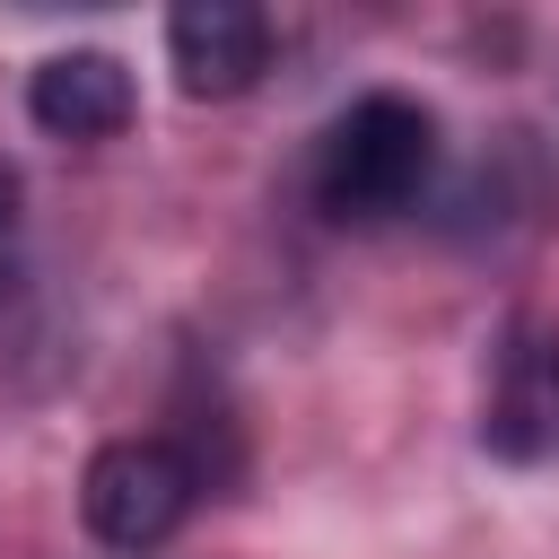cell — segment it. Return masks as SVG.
<instances>
[{
  "label": "cell",
  "instance_id": "cell-6",
  "mask_svg": "<svg viewBox=\"0 0 559 559\" xmlns=\"http://www.w3.org/2000/svg\"><path fill=\"white\" fill-rule=\"evenodd\" d=\"M17 245H26V183L17 166H0V288L17 280Z\"/></svg>",
  "mask_w": 559,
  "mask_h": 559
},
{
  "label": "cell",
  "instance_id": "cell-4",
  "mask_svg": "<svg viewBox=\"0 0 559 559\" xmlns=\"http://www.w3.org/2000/svg\"><path fill=\"white\" fill-rule=\"evenodd\" d=\"M26 114H35V131H52V140H114V131H131L140 87H131L122 52L70 44V52L35 61V79H26Z\"/></svg>",
  "mask_w": 559,
  "mask_h": 559
},
{
  "label": "cell",
  "instance_id": "cell-2",
  "mask_svg": "<svg viewBox=\"0 0 559 559\" xmlns=\"http://www.w3.org/2000/svg\"><path fill=\"white\" fill-rule=\"evenodd\" d=\"M192 498H201V472H192V454L175 437H114L79 472V515H87V533L105 550H157V542H175L183 515H192Z\"/></svg>",
  "mask_w": 559,
  "mask_h": 559
},
{
  "label": "cell",
  "instance_id": "cell-3",
  "mask_svg": "<svg viewBox=\"0 0 559 559\" xmlns=\"http://www.w3.org/2000/svg\"><path fill=\"white\" fill-rule=\"evenodd\" d=\"M166 70L183 96L227 105L271 70V17L253 0H183L166 17Z\"/></svg>",
  "mask_w": 559,
  "mask_h": 559
},
{
  "label": "cell",
  "instance_id": "cell-1",
  "mask_svg": "<svg viewBox=\"0 0 559 559\" xmlns=\"http://www.w3.org/2000/svg\"><path fill=\"white\" fill-rule=\"evenodd\" d=\"M437 175V122L419 96H358L332 114L323 148H314V210L341 218V227H376V218H402Z\"/></svg>",
  "mask_w": 559,
  "mask_h": 559
},
{
  "label": "cell",
  "instance_id": "cell-5",
  "mask_svg": "<svg viewBox=\"0 0 559 559\" xmlns=\"http://www.w3.org/2000/svg\"><path fill=\"white\" fill-rule=\"evenodd\" d=\"M489 437L507 454H533V445H559V341L550 349H507L498 358V402H489Z\"/></svg>",
  "mask_w": 559,
  "mask_h": 559
}]
</instances>
